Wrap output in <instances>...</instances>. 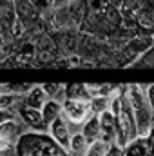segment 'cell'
Returning a JSON list of instances; mask_svg holds the SVG:
<instances>
[{"label":"cell","mask_w":154,"mask_h":156,"mask_svg":"<svg viewBox=\"0 0 154 156\" xmlns=\"http://www.w3.org/2000/svg\"><path fill=\"white\" fill-rule=\"evenodd\" d=\"M40 115H42L44 123H45V125H49L53 120H56V118L62 115V104H60V102H56V100H51V98H49V100L42 105Z\"/></svg>","instance_id":"9c48e42d"},{"label":"cell","mask_w":154,"mask_h":156,"mask_svg":"<svg viewBox=\"0 0 154 156\" xmlns=\"http://www.w3.org/2000/svg\"><path fill=\"white\" fill-rule=\"evenodd\" d=\"M0 44H2V31H0Z\"/></svg>","instance_id":"7402d4cb"},{"label":"cell","mask_w":154,"mask_h":156,"mask_svg":"<svg viewBox=\"0 0 154 156\" xmlns=\"http://www.w3.org/2000/svg\"><path fill=\"white\" fill-rule=\"evenodd\" d=\"M49 98H47V94H45V91H44V87L42 85H31L29 87V91L24 94V98H22V105H26V107H31V109H42V105L47 102Z\"/></svg>","instance_id":"52a82bcc"},{"label":"cell","mask_w":154,"mask_h":156,"mask_svg":"<svg viewBox=\"0 0 154 156\" xmlns=\"http://www.w3.org/2000/svg\"><path fill=\"white\" fill-rule=\"evenodd\" d=\"M134 62H136L138 66H154V44L145 51V53H142Z\"/></svg>","instance_id":"2e32d148"},{"label":"cell","mask_w":154,"mask_h":156,"mask_svg":"<svg viewBox=\"0 0 154 156\" xmlns=\"http://www.w3.org/2000/svg\"><path fill=\"white\" fill-rule=\"evenodd\" d=\"M87 147H89L87 140L83 138V134L80 131H76V133L71 134V142H69V147H67V154L69 156H85Z\"/></svg>","instance_id":"30bf717a"},{"label":"cell","mask_w":154,"mask_h":156,"mask_svg":"<svg viewBox=\"0 0 154 156\" xmlns=\"http://www.w3.org/2000/svg\"><path fill=\"white\" fill-rule=\"evenodd\" d=\"M109 102H111V96H91V100H89L91 113L94 116H98L100 113H103L105 109H109Z\"/></svg>","instance_id":"5bb4252c"},{"label":"cell","mask_w":154,"mask_h":156,"mask_svg":"<svg viewBox=\"0 0 154 156\" xmlns=\"http://www.w3.org/2000/svg\"><path fill=\"white\" fill-rule=\"evenodd\" d=\"M22 94H15V93H7L2 91L0 93V111H9V113H16V109L22 105Z\"/></svg>","instance_id":"8fae6325"},{"label":"cell","mask_w":154,"mask_h":156,"mask_svg":"<svg viewBox=\"0 0 154 156\" xmlns=\"http://www.w3.org/2000/svg\"><path fill=\"white\" fill-rule=\"evenodd\" d=\"M26 131H27L26 125L20 122V118L18 116L9 118V120H5V122L0 123V140H4V142L15 145V142H16Z\"/></svg>","instance_id":"5b68a950"},{"label":"cell","mask_w":154,"mask_h":156,"mask_svg":"<svg viewBox=\"0 0 154 156\" xmlns=\"http://www.w3.org/2000/svg\"><path fill=\"white\" fill-rule=\"evenodd\" d=\"M105 156H123V147H121V145H118L116 142H113V144L107 147Z\"/></svg>","instance_id":"d6986e66"},{"label":"cell","mask_w":154,"mask_h":156,"mask_svg":"<svg viewBox=\"0 0 154 156\" xmlns=\"http://www.w3.org/2000/svg\"><path fill=\"white\" fill-rule=\"evenodd\" d=\"M47 134L51 136V140H53L56 145H60L62 149L67 151L69 142H71V134H73V133H71L67 122H65L62 116H58L56 120H53V122L47 125Z\"/></svg>","instance_id":"3957f363"},{"label":"cell","mask_w":154,"mask_h":156,"mask_svg":"<svg viewBox=\"0 0 154 156\" xmlns=\"http://www.w3.org/2000/svg\"><path fill=\"white\" fill-rule=\"evenodd\" d=\"M145 149H147V156H154V125L145 136Z\"/></svg>","instance_id":"ac0fdd59"},{"label":"cell","mask_w":154,"mask_h":156,"mask_svg":"<svg viewBox=\"0 0 154 156\" xmlns=\"http://www.w3.org/2000/svg\"><path fill=\"white\" fill-rule=\"evenodd\" d=\"M123 156H147V149H145V138L138 136L132 142H129L123 147Z\"/></svg>","instance_id":"4fadbf2b"},{"label":"cell","mask_w":154,"mask_h":156,"mask_svg":"<svg viewBox=\"0 0 154 156\" xmlns=\"http://www.w3.org/2000/svg\"><path fill=\"white\" fill-rule=\"evenodd\" d=\"M65 100H82V102H89L91 94L87 91L85 83H69L65 85Z\"/></svg>","instance_id":"7c38bea8"},{"label":"cell","mask_w":154,"mask_h":156,"mask_svg":"<svg viewBox=\"0 0 154 156\" xmlns=\"http://www.w3.org/2000/svg\"><path fill=\"white\" fill-rule=\"evenodd\" d=\"M98 122H100V140L107 145H111L116 142V118L114 115L105 109L103 113L98 115Z\"/></svg>","instance_id":"8992f818"},{"label":"cell","mask_w":154,"mask_h":156,"mask_svg":"<svg viewBox=\"0 0 154 156\" xmlns=\"http://www.w3.org/2000/svg\"><path fill=\"white\" fill-rule=\"evenodd\" d=\"M16 116V113H9V111H0V123L2 122H5V120H9V118H15Z\"/></svg>","instance_id":"ffe728a7"},{"label":"cell","mask_w":154,"mask_h":156,"mask_svg":"<svg viewBox=\"0 0 154 156\" xmlns=\"http://www.w3.org/2000/svg\"><path fill=\"white\" fill-rule=\"evenodd\" d=\"M107 147H109L107 144H103L102 140H96V142L89 144L85 156H105V153H107Z\"/></svg>","instance_id":"9a60e30c"},{"label":"cell","mask_w":154,"mask_h":156,"mask_svg":"<svg viewBox=\"0 0 154 156\" xmlns=\"http://www.w3.org/2000/svg\"><path fill=\"white\" fill-rule=\"evenodd\" d=\"M145 100H147L149 109L152 111V115H154V83H147L145 85Z\"/></svg>","instance_id":"e0dca14e"},{"label":"cell","mask_w":154,"mask_h":156,"mask_svg":"<svg viewBox=\"0 0 154 156\" xmlns=\"http://www.w3.org/2000/svg\"><path fill=\"white\" fill-rule=\"evenodd\" d=\"M9 147H13V145H11V144H7V142H4V140H0V151L9 149Z\"/></svg>","instance_id":"44dd1931"},{"label":"cell","mask_w":154,"mask_h":156,"mask_svg":"<svg viewBox=\"0 0 154 156\" xmlns=\"http://www.w3.org/2000/svg\"><path fill=\"white\" fill-rule=\"evenodd\" d=\"M80 133L83 134V138L87 140V144H93L96 140H100V122L98 116H89L80 127Z\"/></svg>","instance_id":"ba28073f"},{"label":"cell","mask_w":154,"mask_h":156,"mask_svg":"<svg viewBox=\"0 0 154 156\" xmlns=\"http://www.w3.org/2000/svg\"><path fill=\"white\" fill-rule=\"evenodd\" d=\"M16 116L20 118V122L26 125L27 131H35V133H47V125L44 123L42 115L38 109H31L26 105H20L16 109Z\"/></svg>","instance_id":"277c9868"},{"label":"cell","mask_w":154,"mask_h":156,"mask_svg":"<svg viewBox=\"0 0 154 156\" xmlns=\"http://www.w3.org/2000/svg\"><path fill=\"white\" fill-rule=\"evenodd\" d=\"M16 156H69L65 149L56 145L47 133L26 131L13 145Z\"/></svg>","instance_id":"6da1fadb"},{"label":"cell","mask_w":154,"mask_h":156,"mask_svg":"<svg viewBox=\"0 0 154 156\" xmlns=\"http://www.w3.org/2000/svg\"><path fill=\"white\" fill-rule=\"evenodd\" d=\"M71 129V133L80 131L82 123L87 120L89 116H93L89 102H82V100H64L62 102V115Z\"/></svg>","instance_id":"7a4b0ae2"}]
</instances>
